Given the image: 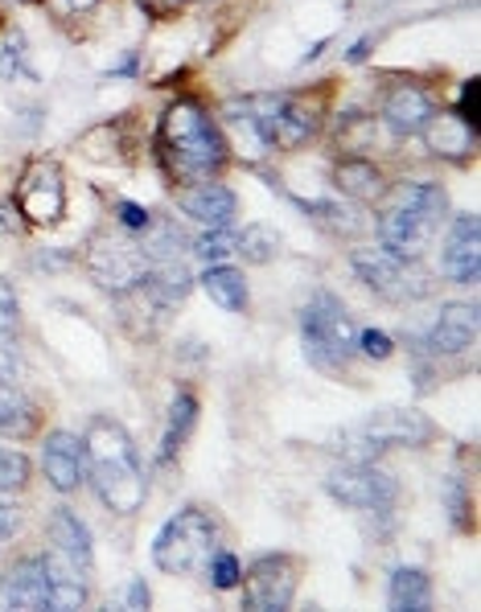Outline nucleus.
Listing matches in <instances>:
<instances>
[{"label": "nucleus", "mask_w": 481, "mask_h": 612, "mask_svg": "<svg viewBox=\"0 0 481 612\" xmlns=\"http://www.w3.org/2000/svg\"><path fill=\"white\" fill-rule=\"evenodd\" d=\"M156 156L177 181H210L226 165V140L210 111L189 95L165 107V116L156 123Z\"/></svg>", "instance_id": "obj_1"}, {"label": "nucleus", "mask_w": 481, "mask_h": 612, "mask_svg": "<svg viewBox=\"0 0 481 612\" xmlns=\"http://www.w3.org/2000/svg\"><path fill=\"white\" fill-rule=\"evenodd\" d=\"M83 452H86V476H91L99 502L116 514H137L144 506V497H149V476H144V464L137 457L132 436L116 420L95 415L86 424Z\"/></svg>", "instance_id": "obj_2"}, {"label": "nucleus", "mask_w": 481, "mask_h": 612, "mask_svg": "<svg viewBox=\"0 0 481 612\" xmlns=\"http://www.w3.org/2000/svg\"><path fill=\"white\" fill-rule=\"evenodd\" d=\"M214 539H219L214 518L202 506H189L161 527L153 543V563L169 576H198L214 555Z\"/></svg>", "instance_id": "obj_3"}, {"label": "nucleus", "mask_w": 481, "mask_h": 612, "mask_svg": "<svg viewBox=\"0 0 481 612\" xmlns=\"http://www.w3.org/2000/svg\"><path fill=\"white\" fill-rule=\"evenodd\" d=\"M301 345H305L313 366L333 370L359 350V325L342 308V301H333L329 292H317L301 313Z\"/></svg>", "instance_id": "obj_4"}, {"label": "nucleus", "mask_w": 481, "mask_h": 612, "mask_svg": "<svg viewBox=\"0 0 481 612\" xmlns=\"http://www.w3.org/2000/svg\"><path fill=\"white\" fill-rule=\"evenodd\" d=\"M86 272L104 292H132L153 272V259L128 231H99L86 243Z\"/></svg>", "instance_id": "obj_5"}, {"label": "nucleus", "mask_w": 481, "mask_h": 612, "mask_svg": "<svg viewBox=\"0 0 481 612\" xmlns=\"http://www.w3.org/2000/svg\"><path fill=\"white\" fill-rule=\"evenodd\" d=\"M17 210L30 226H58L67 214V173L58 161H34L17 181Z\"/></svg>", "instance_id": "obj_6"}, {"label": "nucleus", "mask_w": 481, "mask_h": 612, "mask_svg": "<svg viewBox=\"0 0 481 612\" xmlns=\"http://www.w3.org/2000/svg\"><path fill=\"white\" fill-rule=\"evenodd\" d=\"M350 268H354V275H359L375 296H383V301H408V296H420V292H424V284H420L412 272V263L391 256L387 247H354Z\"/></svg>", "instance_id": "obj_7"}, {"label": "nucleus", "mask_w": 481, "mask_h": 612, "mask_svg": "<svg viewBox=\"0 0 481 612\" xmlns=\"http://www.w3.org/2000/svg\"><path fill=\"white\" fill-rule=\"evenodd\" d=\"M326 490L333 502L350 510H391L396 506V476L378 473L371 464H342L326 476Z\"/></svg>", "instance_id": "obj_8"}, {"label": "nucleus", "mask_w": 481, "mask_h": 612, "mask_svg": "<svg viewBox=\"0 0 481 612\" xmlns=\"http://www.w3.org/2000/svg\"><path fill=\"white\" fill-rule=\"evenodd\" d=\"M293 592H296V567L289 563V555H263L247 572V596H243V604L256 612H284L293 609Z\"/></svg>", "instance_id": "obj_9"}, {"label": "nucleus", "mask_w": 481, "mask_h": 612, "mask_svg": "<svg viewBox=\"0 0 481 612\" xmlns=\"http://www.w3.org/2000/svg\"><path fill=\"white\" fill-rule=\"evenodd\" d=\"M362 432L378 448H420L436 440V424L420 408H383L362 424Z\"/></svg>", "instance_id": "obj_10"}, {"label": "nucleus", "mask_w": 481, "mask_h": 612, "mask_svg": "<svg viewBox=\"0 0 481 612\" xmlns=\"http://www.w3.org/2000/svg\"><path fill=\"white\" fill-rule=\"evenodd\" d=\"M441 272L453 284H473L481 272V231L478 214H457L445 235V251H441Z\"/></svg>", "instance_id": "obj_11"}, {"label": "nucleus", "mask_w": 481, "mask_h": 612, "mask_svg": "<svg viewBox=\"0 0 481 612\" xmlns=\"http://www.w3.org/2000/svg\"><path fill=\"white\" fill-rule=\"evenodd\" d=\"M42 473L58 494H74L86 476V452L74 432H50L42 444Z\"/></svg>", "instance_id": "obj_12"}, {"label": "nucleus", "mask_w": 481, "mask_h": 612, "mask_svg": "<svg viewBox=\"0 0 481 612\" xmlns=\"http://www.w3.org/2000/svg\"><path fill=\"white\" fill-rule=\"evenodd\" d=\"M0 604L17 612H46L50 609V576L46 560H21L0 576Z\"/></svg>", "instance_id": "obj_13"}, {"label": "nucleus", "mask_w": 481, "mask_h": 612, "mask_svg": "<svg viewBox=\"0 0 481 612\" xmlns=\"http://www.w3.org/2000/svg\"><path fill=\"white\" fill-rule=\"evenodd\" d=\"M432 238H436V226H429V222L408 214V210H399V205H387L383 219H378V247H387L391 256L408 259V263L424 259Z\"/></svg>", "instance_id": "obj_14"}, {"label": "nucleus", "mask_w": 481, "mask_h": 612, "mask_svg": "<svg viewBox=\"0 0 481 612\" xmlns=\"http://www.w3.org/2000/svg\"><path fill=\"white\" fill-rule=\"evenodd\" d=\"M424 144L436 161H448V165H465L473 149H478V132L465 123L457 111H436V116L424 123Z\"/></svg>", "instance_id": "obj_15"}, {"label": "nucleus", "mask_w": 481, "mask_h": 612, "mask_svg": "<svg viewBox=\"0 0 481 612\" xmlns=\"http://www.w3.org/2000/svg\"><path fill=\"white\" fill-rule=\"evenodd\" d=\"M478 308L465 305V301H453V305L441 308V317H436V325L429 329V350L432 354H461V350H469L473 341H478Z\"/></svg>", "instance_id": "obj_16"}, {"label": "nucleus", "mask_w": 481, "mask_h": 612, "mask_svg": "<svg viewBox=\"0 0 481 612\" xmlns=\"http://www.w3.org/2000/svg\"><path fill=\"white\" fill-rule=\"evenodd\" d=\"M181 210H186L189 219L207 222V226H231L235 219V210H239V198H235V189H226L223 181H189L181 189Z\"/></svg>", "instance_id": "obj_17"}, {"label": "nucleus", "mask_w": 481, "mask_h": 612, "mask_svg": "<svg viewBox=\"0 0 481 612\" xmlns=\"http://www.w3.org/2000/svg\"><path fill=\"white\" fill-rule=\"evenodd\" d=\"M432 116H436V99H432L429 91H420V86H399V91H391L383 99V123L396 128L399 137L420 132Z\"/></svg>", "instance_id": "obj_18"}, {"label": "nucleus", "mask_w": 481, "mask_h": 612, "mask_svg": "<svg viewBox=\"0 0 481 612\" xmlns=\"http://www.w3.org/2000/svg\"><path fill=\"white\" fill-rule=\"evenodd\" d=\"M333 186H338V193L342 198H350V202H378V198H387V177H383V169L378 165H371V161H362V156H350V161H338L333 165Z\"/></svg>", "instance_id": "obj_19"}, {"label": "nucleus", "mask_w": 481, "mask_h": 612, "mask_svg": "<svg viewBox=\"0 0 481 612\" xmlns=\"http://www.w3.org/2000/svg\"><path fill=\"white\" fill-rule=\"evenodd\" d=\"M189 284H193V275H189V268L181 263V259H161V263H153V272L144 275L140 292L169 317L173 308L189 296Z\"/></svg>", "instance_id": "obj_20"}, {"label": "nucleus", "mask_w": 481, "mask_h": 612, "mask_svg": "<svg viewBox=\"0 0 481 612\" xmlns=\"http://www.w3.org/2000/svg\"><path fill=\"white\" fill-rule=\"evenodd\" d=\"M46 576H50V612H74L86 604V567L70 563L67 555H46Z\"/></svg>", "instance_id": "obj_21"}, {"label": "nucleus", "mask_w": 481, "mask_h": 612, "mask_svg": "<svg viewBox=\"0 0 481 612\" xmlns=\"http://www.w3.org/2000/svg\"><path fill=\"white\" fill-rule=\"evenodd\" d=\"M387 193H391V205L424 219L429 226H441L448 219V193L436 181H403V186L387 189Z\"/></svg>", "instance_id": "obj_22"}, {"label": "nucleus", "mask_w": 481, "mask_h": 612, "mask_svg": "<svg viewBox=\"0 0 481 612\" xmlns=\"http://www.w3.org/2000/svg\"><path fill=\"white\" fill-rule=\"evenodd\" d=\"M226 153H235L243 161V165H256V161H263L268 156V132H263V123H259L251 111H243V107H235L231 116H226Z\"/></svg>", "instance_id": "obj_23"}, {"label": "nucleus", "mask_w": 481, "mask_h": 612, "mask_svg": "<svg viewBox=\"0 0 481 612\" xmlns=\"http://www.w3.org/2000/svg\"><path fill=\"white\" fill-rule=\"evenodd\" d=\"M50 543L58 555H67L79 567H91V530L83 527V518L70 510H54L50 518Z\"/></svg>", "instance_id": "obj_24"}, {"label": "nucleus", "mask_w": 481, "mask_h": 612, "mask_svg": "<svg viewBox=\"0 0 481 612\" xmlns=\"http://www.w3.org/2000/svg\"><path fill=\"white\" fill-rule=\"evenodd\" d=\"M193 424H198V399H193V391H177L169 403V424H165V436H161V452H156L161 464H169L181 452Z\"/></svg>", "instance_id": "obj_25"}, {"label": "nucleus", "mask_w": 481, "mask_h": 612, "mask_svg": "<svg viewBox=\"0 0 481 612\" xmlns=\"http://www.w3.org/2000/svg\"><path fill=\"white\" fill-rule=\"evenodd\" d=\"M202 289L219 308L226 313H243L247 308V280H243L239 268H226V263H214L207 275H202Z\"/></svg>", "instance_id": "obj_26"}, {"label": "nucleus", "mask_w": 481, "mask_h": 612, "mask_svg": "<svg viewBox=\"0 0 481 612\" xmlns=\"http://www.w3.org/2000/svg\"><path fill=\"white\" fill-rule=\"evenodd\" d=\"M387 592H391V609L420 612L432 604V579L420 567H399L396 576H391V584H387Z\"/></svg>", "instance_id": "obj_27"}, {"label": "nucleus", "mask_w": 481, "mask_h": 612, "mask_svg": "<svg viewBox=\"0 0 481 612\" xmlns=\"http://www.w3.org/2000/svg\"><path fill=\"white\" fill-rule=\"evenodd\" d=\"M37 411L30 408V399L13 391V382H0V432L4 436H34Z\"/></svg>", "instance_id": "obj_28"}, {"label": "nucleus", "mask_w": 481, "mask_h": 612, "mask_svg": "<svg viewBox=\"0 0 481 612\" xmlns=\"http://www.w3.org/2000/svg\"><path fill=\"white\" fill-rule=\"evenodd\" d=\"M235 251L247 263H272L280 256V235H275L268 222H251V226L235 231Z\"/></svg>", "instance_id": "obj_29"}, {"label": "nucleus", "mask_w": 481, "mask_h": 612, "mask_svg": "<svg viewBox=\"0 0 481 612\" xmlns=\"http://www.w3.org/2000/svg\"><path fill=\"white\" fill-rule=\"evenodd\" d=\"M313 214L326 222L333 235H359L362 226H366V219H362L359 202H350V198H342V202H321V205H313Z\"/></svg>", "instance_id": "obj_30"}, {"label": "nucleus", "mask_w": 481, "mask_h": 612, "mask_svg": "<svg viewBox=\"0 0 481 612\" xmlns=\"http://www.w3.org/2000/svg\"><path fill=\"white\" fill-rule=\"evenodd\" d=\"M189 251L202 263H226V256L235 251V231L231 226H210L207 235H198L189 243Z\"/></svg>", "instance_id": "obj_31"}, {"label": "nucleus", "mask_w": 481, "mask_h": 612, "mask_svg": "<svg viewBox=\"0 0 481 612\" xmlns=\"http://www.w3.org/2000/svg\"><path fill=\"white\" fill-rule=\"evenodd\" d=\"M25 485H30V460H25V452L0 444V494H17Z\"/></svg>", "instance_id": "obj_32"}, {"label": "nucleus", "mask_w": 481, "mask_h": 612, "mask_svg": "<svg viewBox=\"0 0 481 612\" xmlns=\"http://www.w3.org/2000/svg\"><path fill=\"white\" fill-rule=\"evenodd\" d=\"M210 584L226 592V588H239L243 584V563L239 555H231V551H214L210 555Z\"/></svg>", "instance_id": "obj_33"}, {"label": "nucleus", "mask_w": 481, "mask_h": 612, "mask_svg": "<svg viewBox=\"0 0 481 612\" xmlns=\"http://www.w3.org/2000/svg\"><path fill=\"white\" fill-rule=\"evenodd\" d=\"M21 329V305H17V292L13 284L0 275V338H13Z\"/></svg>", "instance_id": "obj_34"}, {"label": "nucleus", "mask_w": 481, "mask_h": 612, "mask_svg": "<svg viewBox=\"0 0 481 612\" xmlns=\"http://www.w3.org/2000/svg\"><path fill=\"white\" fill-rule=\"evenodd\" d=\"M359 350L366 357H375V362H383V357L396 350V341L387 338L383 329H359Z\"/></svg>", "instance_id": "obj_35"}, {"label": "nucleus", "mask_w": 481, "mask_h": 612, "mask_svg": "<svg viewBox=\"0 0 481 612\" xmlns=\"http://www.w3.org/2000/svg\"><path fill=\"white\" fill-rule=\"evenodd\" d=\"M30 62H25V54H21V42H4V50H0V79H21V74H30Z\"/></svg>", "instance_id": "obj_36"}, {"label": "nucleus", "mask_w": 481, "mask_h": 612, "mask_svg": "<svg viewBox=\"0 0 481 612\" xmlns=\"http://www.w3.org/2000/svg\"><path fill=\"white\" fill-rule=\"evenodd\" d=\"M457 116L478 132L481 128V116H478V79H465V86H461V103H457Z\"/></svg>", "instance_id": "obj_37"}, {"label": "nucleus", "mask_w": 481, "mask_h": 612, "mask_svg": "<svg viewBox=\"0 0 481 612\" xmlns=\"http://www.w3.org/2000/svg\"><path fill=\"white\" fill-rule=\"evenodd\" d=\"M116 219H120V226L128 231V235H140V231H149V210H140L137 202H120L116 205Z\"/></svg>", "instance_id": "obj_38"}, {"label": "nucleus", "mask_w": 481, "mask_h": 612, "mask_svg": "<svg viewBox=\"0 0 481 612\" xmlns=\"http://www.w3.org/2000/svg\"><path fill=\"white\" fill-rule=\"evenodd\" d=\"M17 530H21V510L13 506V502L0 497V543H9Z\"/></svg>", "instance_id": "obj_39"}, {"label": "nucleus", "mask_w": 481, "mask_h": 612, "mask_svg": "<svg viewBox=\"0 0 481 612\" xmlns=\"http://www.w3.org/2000/svg\"><path fill=\"white\" fill-rule=\"evenodd\" d=\"M54 9H58V17H79V13H91L99 0H50Z\"/></svg>", "instance_id": "obj_40"}, {"label": "nucleus", "mask_w": 481, "mask_h": 612, "mask_svg": "<svg viewBox=\"0 0 481 612\" xmlns=\"http://www.w3.org/2000/svg\"><path fill=\"white\" fill-rule=\"evenodd\" d=\"M124 604H128V609H149V604H153V600H149V588H144V579H132V584H128Z\"/></svg>", "instance_id": "obj_41"}, {"label": "nucleus", "mask_w": 481, "mask_h": 612, "mask_svg": "<svg viewBox=\"0 0 481 612\" xmlns=\"http://www.w3.org/2000/svg\"><path fill=\"white\" fill-rule=\"evenodd\" d=\"M371 46H375V37H362L359 46H350V54H345V62H350V67H359V62H366V54H371Z\"/></svg>", "instance_id": "obj_42"}, {"label": "nucleus", "mask_w": 481, "mask_h": 612, "mask_svg": "<svg viewBox=\"0 0 481 612\" xmlns=\"http://www.w3.org/2000/svg\"><path fill=\"white\" fill-rule=\"evenodd\" d=\"M17 378V362H13V354L0 345V382H13Z\"/></svg>", "instance_id": "obj_43"}, {"label": "nucleus", "mask_w": 481, "mask_h": 612, "mask_svg": "<svg viewBox=\"0 0 481 612\" xmlns=\"http://www.w3.org/2000/svg\"><path fill=\"white\" fill-rule=\"evenodd\" d=\"M0 231H9V219H4V210H0Z\"/></svg>", "instance_id": "obj_44"}, {"label": "nucleus", "mask_w": 481, "mask_h": 612, "mask_svg": "<svg viewBox=\"0 0 481 612\" xmlns=\"http://www.w3.org/2000/svg\"><path fill=\"white\" fill-rule=\"evenodd\" d=\"M161 4H181V0H161Z\"/></svg>", "instance_id": "obj_45"}, {"label": "nucleus", "mask_w": 481, "mask_h": 612, "mask_svg": "<svg viewBox=\"0 0 481 612\" xmlns=\"http://www.w3.org/2000/svg\"><path fill=\"white\" fill-rule=\"evenodd\" d=\"M21 4H25V0H21Z\"/></svg>", "instance_id": "obj_46"}]
</instances>
